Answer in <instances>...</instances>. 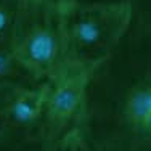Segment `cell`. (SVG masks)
I'll return each mask as SVG.
<instances>
[{"mask_svg": "<svg viewBox=\"0 0 151 151\" xmlns=\"http://www.w3.org/2000/svg\"><path fill=\"white\" fill-rule=\"evenodd\" d=\"M0 84L16 85V87L39 85L18 63L13 52H0Z\"/></svg>", "mask_w": 151, "mask_h": 151, "instance_id": "52a82bcc", "label": "cell"}, {"mask_svg": "<svg viewBox=\"0 0 151 151\" xmlns=\"http://www.w3.org/2000/svg\"><path fill=\"white\" fill-rule=\"evenodd\" d=\"M81 125L93 151H151V23L134 21L88 76Z\"/></svg>", "mask_w": 151, "mask_h": 151, "instance_id": "6da1fadb", "label": "cell"}, {"mask_svg": "<svg viewBox=\"0 0 151 151\" xmlns=\"http://www.w3.org/2000/svg\"><path fill=\"white\" fill-rule=\"evenodd\" d=\"M48 82L19 87L8 103L0 124V146L15 148L27 143L42 146L40 134L45 121Z\"/></svg>", "mask_w": 151, "mask_h": 151, "instance_id": "5b68a950", "label": "cell"}, {"mask_svg": "<svg viewBox=\"0 0 151 151\" xmlns=\"http://www.w3.org/2000/svg\"><path fill=\"white\" fill-rule=\"evenodd\" d=\"M61 2H68V3H114V2H129V0H61Z\"/></svg>", "mask_w": 151, "mask_h": 151, "instance_id": "8fae6325", "label": "cell"}, {"mask_svg": "<svg viewBox=\"0 0 151 151\" xmlns=\"http://www.w3.org/2000/svg\"><path fill=\"white\" fill-rule=\"evenodd\" d=\"M61 5L68 66L90 76L113 55L132 27L134 8L130 2Z\"/></svg>", "mask_w": 151, "mask_h": 151, "instance_id": "7a4b0ae2", "label": "cell"}, {"mask_svg": "<svg viewBox=\"0 0 151 151\" xmlns=\"http://www.w3.org/2000/svg\"><path fill=\"white\" fill-rule=\"evenodd\" d=\"M19 87L16 85H6V84H0V124H2L3 119V114H5V109L8 106V103L12 101L15 92Z\"/></svg>", "mask_w": 151, "mask_h": 151, "instance_id": "30bf717a", "label": "cell"}, {"mask_svg": "<svg viewBox=\"0 0 151 151\" xmlns=\"http://www.w3.org/2000/svg\"><path fill=\"white\" fill-rule=\"evenodd\" d=\"M134 8V21L151 23V0H129Z\"/></svg>", "mask_w": 151, "mask_h": 151, "instance_id": "9c48e42d", "label": "cell"}, {"mask_svg": "<svg viewBox=\"0 0 151 151\" xmlns=\"http://www.w3.org/2000/svg\"><path fill=\"white\" fill-rule=\"evenodd\" d=\"M21 0H0V52H12Z\"/></svg>", "mask_w": 151, "mask_h": 151, "instance_id": "8992f818", "label": "cell"}, {"mask_svg": "<svg viewBox=\"0 0 151 151\" xmlns=\"http://www.w3.org/2000/svg\"><path fill=\"white\" fill-rule=\"evenodd\" d=\"M42 151H93L87 137H85L82 125L71 129L68 134H64L56 142L50 143L42 148Z\"/></svg>", "mask_w": 151, "mask_h": 151, "instance_id": "ba28073f", "label": "cell"}, {"mask_svg": "<svg viewBox=\"0 0 151 151\" xmlns=\"http://www.w3.org/2000/svg\"><path fill=\"white\" fill-rule=\"evenodd\" d=\"M88 74L68 68L56 79L48 82L45 121L40 134L42 148L56 142L82 121Z\"/></svg>", "mask_w": 151, "mask_h": 151, "instance_id": "277c9868", "label": "cell"}, {"mask_svg": "<svg viewBox=\"0 0 151 151\" xmlns=\"http://www.w3.org/2000/svg\"><path fill=\"white\" fill-rule=\"evenodd\" d=\"M12 52L37 84L68 69L63 5L53 0H21Z\"/></svg>", "mask_w": 151, "mask_h": 151, "instance_id": "3957f363", "label": "cell"}, {"mask_svg": "<svg viewBox=\"0 0 151 151\" xmlns=\"http://www.w3.org/2000/svg\"><path fill=\"white\" fill-rule=\"evenodd\" d=\"M53 2H61V0H53Z\"/></svg>", "mask_w": 151, "mask_h": 151, "instance_id": "7c38bea8", "label": "cell"}]
</instances>
